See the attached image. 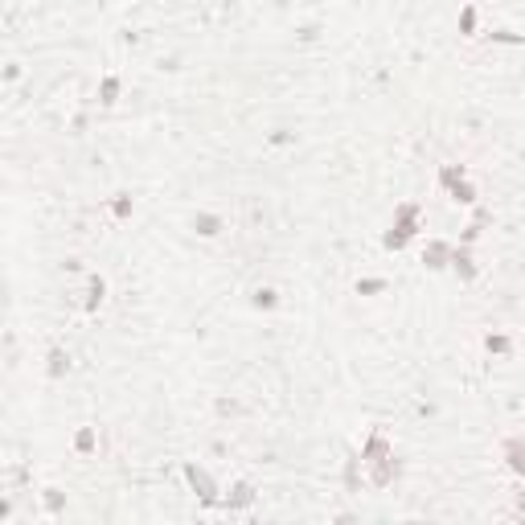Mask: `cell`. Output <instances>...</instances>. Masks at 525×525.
<instances>
[{
    "label": "cell",
    "instance_id": "obj_1",
    "mask_svg": "<svg viewBox=\"0 0 525 525\" xmlns=\"http://www.w3.org/2000/svg\"><path fill=\"white\" fill-rule=\"evenodd\" d=\"M419 230H423V205H419V201H398V205H394L390 230L382 234V246H386V250H402V246L414 243Z\"/></svg>",
    "mask_w": 525,
    "mask_h": 525
},
{
    "label": "cell",
    "instance_id": "obj_9",
    "mask_svg": "<svg viewBox=\"0 0 525 525\" xmlns=\"http://www.w3.org/2000/svg\"><path fill=\"white\" fill-rule=\"evenodd\" d=\"M119 74H103V82H98V107H115L119 103Z\"/></svg>",
    "mask_w": 525,
    "mask_h": 525
},
{
    "label": "cell",
    "instance_id": "obj_13",
    "mask_svg": "<svg viewBox=\"0 0 525 525\" xmlns=\"http://www.w3.org/2000/svg\"><path fill=\"white\" fill-rule=\"evenodd\" d=\"M66 369H70V353L53 345V349H49V365H46V374L53 377V382H58V377H66Z\"/></svg>",
    "mask_w": 525,
    "mask_h": 525
},
{
    "label": "cell",
    "instance_id": "obj_10",
    "mask_svg": "<svg viewBox=\"0 0 525 525\" xmlns=\"http://www.w3.org/2000/svg\"><path fill=\"white\" fill-rule=\"evenodd\" d=\"M447 197H452L456 205H476V201H480V193H476V185H472L468 177H464V180H456V185L447 189Z\"/></svg>",
    "mask_w": 525,
    "mask_h": 525
},
{
    "label": "cell",
    "instance_id": "obj_8",
    "mask_svg": "<svg viewBox=\"0 0 525 525\" xmlns=\"http://www.w3.org/2000/svg\"><path fill=\"white\" fill-rule=\"evenodd\" d=\"M423 267H427V271H443V267H452V243L431 238V243L423 246Z\"/></svg>",
    "mask_w": 525,
    "mask_h": 525
},
{
    "label": "cell",
    "instance_id": "obj_20",
    "mask_svg": "<svg viewBox=\"0 0 525 525\" xmlns=\"http://www.w3.org/2000/svg\"><path fill=\"white\" fill-rule=\"evenodd\" d=\"M390 283L377 275V279H357V295H377V292H386Z\"/></svg>",
    "mask_w": 525,
    "mask_h": 525
},
{
    "label": "cell",
    "instance_id": "obj_21",
    "mask_svg": "<svg viewBox=\"0 0 525 525\" xmlns=\"http://www.w3.org/2000/svg\"><path fill=\"white\" fill-rule=\"evenodd\" d=\"M111 213L119 218V222H128V218H131V197L119 193V197H115V205H111Z\"/></svg>",
    "mask_w": 525,
    "mask_h": 525
},
{
    "label": "cell",
    "instance_id": "obj_18",
    "mask_svg": "<svg viewBox=\"0 0 525 525\" xmlns=\"http://www.w3.org/2000/svg\"><path fill=\"white\" fill-rule=\"evenodd\" d=\"M250 304H255L259 312H275V308H279V295H275V287H259Z\"/></svg>",
    "mask_w": 525,
    "mask_h": 525
},
{
    "label": "cell",
    "instance_id": "obj_5",
    "mask_svg": "<svg viewBox=\"0 0 525 525\" xmlns=\"http://www.w3.org/2000/svg\"><path fill=\"white\" fill-rule=\"evenodd\" d=\"M394 452V443L386 439V431H382V427H374V431H369V435H365V443H361V464H374V459H382V456H390Z\"/></svg>",
    "mask_w": 525,
    "mask_h": 525
},
{
    "label": "cell",
    "instance_id": "obj_11",
    "mask_svg": "<svg viewBox=\"0 0 525 525\" xmlns=\"http://www.w3.org/2000/svg\"><path fill=\"white\" fill-rule=\"evenodd\" d=\"M484 349H489L492 357H513V337H509V332H489V337H484Z\"/></svg>",
    "mask_w": 525,
    "mask_h": 525
},
{
    "label": "cell",
    "instance_id": "obj_3",
    "mask_svg": "<svg viewBox=\"0 0 525 525\" xmlns=\"http://www.w3.org/2000/svg\"><path fill=\"white\" fill-rule=\"evenodd\" d=\"M365 468H369V484H374V489H390L394 480L402 476V459L390 452V456L374 459V464H365Z\"/></svg>",
    "mask_w": 525,
    "mask_h": 525
},
{
    "label": "cell",
    "instance_id": "obj_2",
    "mask_svg": "<svg viewBox=\"0 0 525 525\" xmlns=\"http://www.w3.org/2000/svg\"><path fill=\"white\" fill-rule=\"evenodd\" d=\"M185 480H189V489L197 492V501L205 509H222V496H218L222 489H218V480H213L201 464H185Z\"/></svg>",
    "mask_w": 525,
    "mask_h": 525
},
{
    "label": "cell",
    "instance_id": "obj_23",
    "mask_svg": "<svg viewBox=\"0 0 525 525\" xmlns=\"http://www.w3.org/2000/svg\"><path fill=\"white\" fill-rule=\"evenodd\" d=\"M464 4H476V0H464Z\"/></svg>",
    "mask_w": 525,
    "mask_h": 525
},
{
    "label": "cell",
    "instance_id": "obj_12",
    "mask_svg": "<svg viewBox=\"0 0 525 525\" xmlns=\"http://www.w3.org/2000/svg\"><path fill=\"white\" fill-rule=\"evenodd\" d=\"M103 295H107V279H103V275H91V279H86V312H98Z\"/></svg>",
    "mask_w": 525,
    "mask_h": 525
},
{
    "label": "cell",
    "instance_id": "obj_17",
    "mask_svg": "<svg viewBox=\"0 0 525 525\" xmlns=\"http://www.w3.org/2000/svg\"><path fill=\"white\" fill-rule=\"evenodd\" d=\"M464 177H468V168H464V164H443V168H439V189L447 193V189H452L456 180H464Z\"/></svg>",
    "mask_w": 525,
    "mask_h": 525
},
{
    "label": "cell",
    "instance_id": "obj_14",
    "mask_svg": "<svg viewBox=\"0 0 525 525\" xmlns=\"http://www.w3.org/2000/svg\"><path fill=\"white\" fill-rule=\"evenodd\" d=\"M74 452H78V456H95V452H98V435H95V427H82L78 435H74Z\"/></svg>",
    "mask_w": 525,
    "mask_h": 525
},
{
    "label": "cell",
    "instance_id": "obj_19",
    "mask_svg": "<svg viewBox=\"0 0 525 525\" xmlns=\"http://www.w3.org/2000/svg\"><path fill=\"white\" fill-rule=\"evenodd\" d=\"M459 37H476V4L459 9Z\"/></svg>",
    "mask_w": 525,
    "mask_h": 525
},
{
    "label": "cell",
    "instance_id": "obj_4",
    "mask_svg": "<svg viewBox=\"0 0 525 525\" xmlns=\"http://www.w3.org/2000/svg\"><path fill=\"white\" fill-rule=\"evenodd\" d=\"M452 271L459 275V283H472V279L480 275V259H476L472 246H464V243L452 246Z\"/></svg>",
    "mask_w": 525,
    "mask_h": 525
},
{
    "label": "cell",
    "instance_id": "obj_22",
    "mask_svg": "<svg viewBox=\"0 0 525 525\" xmlns=\"http://www.w3.org/2000/svg\"><path fill=\"white\" fill-rule=\"evenodd\" d=\"M513 509L525 517V489H517V496H513Z\"/></svg>",
    "mask_w": 525,
    "mask_h": 525
},
{
    "label": "cell",
    "instance_id": "obj_7",
    "mask_svg": "<svg viewBox=\"0 0 525 525\" xmlns=\"http://www.w3.org/2000/svg\"><path fill=\"white\" fill-rule=\"evenodd\" d=\"M255 496H259V492H255V484H250V480H238V484L222 496V509H226V513H243V509L255 505Z\"/></svg>",
    "mask_w": 525,
    "mask_h": 525
},
{
    "label": "cell",
    "instance_id": "obj_16",
    "mask_svg": "<svg viewBox=\"0 0 525 525\" xmlns=\"http://www.w3.org/2000/svg\"><path fill=\"white\" fill-rule=\"evenodd\" d=\"M193 230L201 234V238H213V234L222 230V218H218V213H197V218H193Z\"/></svg>",
    "mask_w": 525,
    "mask_h": 525
},
{
    "label": "cell",
    "instance_id": "obj_6",
    "mask_svg": "<svg viewBox=\"0 0 525 525\" xmlns=\"http://www.w3.org/2000/svg\"><path fill=\"white\" fill-rule=\"evenodd\" d=\"M501 456H505L509 472L517 476V480H525V435H509L501 443Z\"/></svg>",
    "mask_w": 525,
    "mask_h": 525
},
{
    "label": "cell",
    "instance_id": "obj_15",
    "mask_svg": "<svg viewBox=\"0 0 525 525\" xmlns=\"http://www.w3.org/2000/svg\"><path fill=\"white\" fill-rule=\"evenodd\" d=\"M41 505H46L49 517H62V513H66V492L62 489H46V492H41Z\"/></svg>",
    "mask_w": 525,
    "mask_h": 525
}]
</instances>
